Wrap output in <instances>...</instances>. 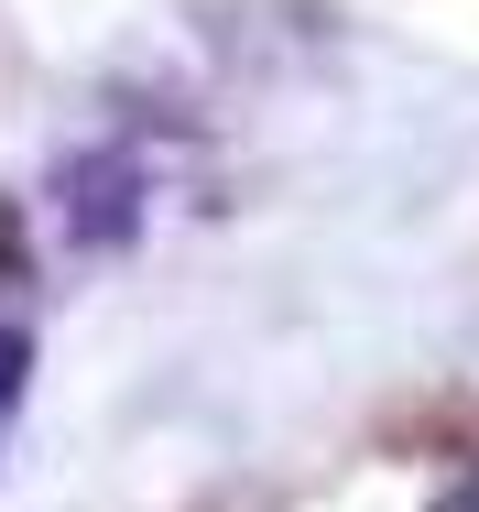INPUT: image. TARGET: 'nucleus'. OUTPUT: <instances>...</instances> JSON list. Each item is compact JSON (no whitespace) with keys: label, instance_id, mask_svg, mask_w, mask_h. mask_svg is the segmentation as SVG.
<instances>
[{"label":"nucleus","instance_id":"nucleus-1","mask_svg":"<svg viewBox=\"0 0 479 512\" xmlns=\"http://www.w3.org/2000/svg\"><path fill=\"white\" fill-rule=\"evenodd\" d=\"M22 360H33V349H22V338H0V414H11V393H22Z\"/></svg>","mask_w":479,"mask_h":512},{"label":"nucleus","instance_id":"nucleus-2","mask_svg":"<svg viewBox=\"0 0 479 512\" xmlns=\"http://www.w3.org/2000/svg\"><path fill=\"white\" fill-rule=\"evenodd\" d=\"M22 273V229H11V207H0V284Z\"/></svg>","mask_w":479,"mask_h":512}]
</instances>
